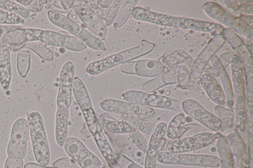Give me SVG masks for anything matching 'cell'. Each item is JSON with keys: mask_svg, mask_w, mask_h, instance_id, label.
<instances>
[{"mask_svg": "<svg viewBox=\"0 0 253 168\" xmlns=\"http://www.w3.org/2000/svg\"><path fill=\"white\" fill-rule=\"evenodd\" d=\"M33 150L35 159L41 165L47 166L50 160L49 145L42 118L38 111L27 114Z\"/></svg>", "mask_w": 253, "mask_h": 168, "instance_id": "6da1fadb", "label": "cell"}, {"mask_svg": "<svg viewBox=\"0 0 253 168\" xmlns=\"http://www.w3.org/2000/svg\"><path fill=\"white\" fill-rule=\"evenodd\" d=\"M75 72V65L71 61L65 63L61 68L56 99L57 121L69 122Z\"/></svg>", "mask_w": 253, "mask_h": 168, "instance_id": "7a4b0ae2", "label": "cell"}, {"mask_svg": "<svg viewBox=\"0 0 253 168\" xmlns=\"http://www.w3.org/2000/svg\"><path fill=\"white\" fill-rule=\"evenodd\" d=\"M202 8L210 17L228 27L235 33L252 40L253 27L240 17L233 15L215 2H207Z\"/></svg>", "mask_w": 253, "mask_h": 168, "instance_id": "3957f363", "label": "cell"}, {"mask_svg": "<svg viewBox=\"0 0 253 168\" xmlns=\"http://www.w3.org/2000/svg\"><path fill=\"white\" fill-rule=\"evenodd\" d=\"M157 160L164 164L208 168H218L221 164L219 158L214 155L177 153L167 151H159Z\"/></svg>", "mask_w": 253, "mask_h": 168, "instance_id": "277c9868", "label": "cell"}, {"mask_svg": "<svg viewBox=\"0 0 253 168\" xmlns=\"http://www.w3.org/2000/svg\"><path fill=\"white\" fill-rule=\"evenodd\" d=\"M221 135L216 133L202 132L191 136L177 138L169 141L167 151L184 153L205 148L214 142Z\"/></svg>", "mask_w": 253, "mask_h": 168, "instance_id": "5b68a950", "label": "cell"}, {"mask_svg": "<svg viewBox=\"0 0 253 168\" xmlns=\"http://www.w3.org/2000/svg\"><path fill=\"white\" fill-rule=\"evenodd\" d=\"M66 154L81 168H100L103 164L78 138L67 137L64 144Z\"/></svg>", "mask_w": 253, "mask_h": 168, "instance_id": "8992f818", "label": "cell"}, {"mask_svg": "<svg viewBox=\"0 0 253 168\" xmlns=\"http://www.w3.org/2000/svg\"><path fill=\"white\" fill-rule=\"evenodd\" d=\"M30 135L28 122L24 118H19L14 123L7 147L8 157L23 159L27 152V141Z\"/></svg>", "mask_w": 253, "mask_h": 168, "instance_id": "52a82bcc", "label": "cell"}, {"mask_svg": "<svg viewBox=\"0 0 253 168\" xmlns=\"http://www.w3.org/2000/svg\"><path fill=\"white\" fill-rule=\"evenodd\" d=\"M72 9L86 29L102 40L106 38L107 26L103 20L94 12L86 0H73Z\"/></svg>", "mask_w": 253, "mask_h": 168, "instance_id": "ba28073f", "label": "cell"}, {"mask_svg": "<svg viewBox=\"0 0 253 168\" xmlns=\"http://www.w3.org/2000/svg\"><path fill=\"white\" fill-rule=\"evenodd\" d=\"M225 43V40L221 34L214 35L208 41L207 45L193 62L190 75L194 82L199 83L200 78L204 74L208 62Z\"/></svg>", "mask_w": 253, "mask_h": 168, "instance_id": "9c48e42d", "label": "cell"}, {"mask_svg": "<svg viewBox=\"0 0 253 168\" xmlns=\"http://www.w3.org/2000/svg\"><path fill=\"white\" fill-rule=\"evenodd\" d=\"M73 93L83 113L87 127L89 128L99 122L86 87L83 80L78 77H74Z\"/></svg>", "mask_w": 253, "mask_h": 168, "instance_id": "30bf717a", "label": "cell"}, {"mask_svg": "<svg viewBox=\"0 0 253 168\" xmlns=\"http://www.w3.org/2000/svg\"><path fill=\"white\" fill-rule=\"evenodd\" d=\"M182 108L186 114L207 128L215 132L220 130L221 122L219 118L195 100H185L182 103Z\"/></svg>", "mask_w": 253, "mask_h": 168, "instance_id": "8fae6325", "label": "cell"}, {"mask_svg": "<svg viewBox=\"0 0 253 168\" xmlns=\"http://www.w3.org/2000/svg\"><path fill=\"white\" fill-rule=\"evenodd\" d=\"M122 98L132 103L150 107L169 108L171 105L169 98L136 90L124 92L122 95Z\"/></svg>", "mask_w": 253, "mask_h": 168, "instance_id": "7c38bea8", "label": "cell"}, {"mask_svg": "<svg viewBox=\"0 0 253 168\" xmlns=\"http://www.w3.org/2000/svg\"><path fill=\"white\" fill-rule=\"evenodd\" d=\"M25 32L27 43L41 41L50 46L65 48L68 35L51 30L34 28H25Z\"/></svg>", "mask_w": 253, "mask_h": 168, "instance_id": "4fadbf2b", "label": "cell"}, {"mask_svg": "<svg viewBox=\"0 0 253 168\" xmlns=\"http://www.w3.org/2000/svg\"><path fill=\"white\" fill-rule=\"evenodd\" d=\"M225 41L231 46L242 61L245 72L252 73L253 60L252 54L241 38L228 28H224L220 34Z\"/></svg>", "mask_w": 253, "mask_h": 168, "instance_id": "5bb4252c", "label": "cell"}, {"mask_svg": "<svg viewBox=\"0 0 253 168\" xmlns=\"http://www.w3.org/2000/svg\"><path fill=\"white\" fill-rule=\"evenodd\" d=\"M131 15L133 18L138 21L177 28L180 18V17L155 12L141 6H135Z\"/></svg>", "mask_w": 253, "mask_h": 168, "instance_id": "9a60e30c", "label": "cell"}, {"mask_svg": "<svg viewBox=\"0 0 253 168\" xmlns=\"http://www.w3.org/2000/svg\"><path fill=\"white\" fill-rule=\"evenodd\" d=\"M110 168H122L99 122L87 128Z\"/></svg>", "mask_w": 253, "mask_h": 168, "instance_id": "2e32d148", "label": "cell"}, {"mask_svg": "<svg viewBox=\"0 0 253 168\" xmlns=\"http://www.w3.org/2000/svg\"><path fill=\"white\" fill-rule=\"evenodd\" d=\"M167 124L164 122L159 123L151 135L144 159V168H155L157 155L161 145L166 135Z\"/></svg>", "mask_w": 253, "mask_h": 168, "instance_id": "e0dca14e", "label": "cell"}, {"mask_svg": "<svg viewBox=\"0 0 253 168\" xmlns=\"http://www.w3.org/2000/svg\"><path fill=\"white\" fill-rule=\"evenodd\" d=\"M104 111L123 115L138 116L141 113V105L115 99H105L100 103Z\"/></svg>", "mask_w": 253, "mask_h": 168, "instance_id": "ac0fdd59", "label": "cell"}, {"mask_svg": "<svg viewBox=\"0 0 253 168\" xmlns=\"http://www.w3.org/2000/svg\"><path fill=\"white\" fill-rule=\"evenodd\" d=\"M158 61L166 69H172L183 66L191 70L194 60L183 50L178 49L164 53Z\"/></svg>", "mask_w": 253, "mask_h": 168, "instance_id": "d6986e66", "label": "cell"}, {"mask_svg": "<svg viewBox=\"0 0 253 168\" xmlns=\"http://www.w3.org/2000/svg\"><path fill=\"white\" fill-rule=\"evenodd\" d=\"M199 83L209 97L215 104L220 106L226 104V98L223 89L213 76L209 73H204L200 78Z\"/></svg>", "mask_w": 253, "mask_h": 168, "instance_id": "ffe728a7", "label": "cell"}, {"mask_svg": "<svg viewBox=\"0 0 253 168\" xmlns=\"http://www.w3.org/2000/svg\"><path fill=\"white\" fill-rule=\"evenodd\" d=\"M210 61L216 76L219 77L222 83L226 98V104L229 108L232 109L234 101L233 90L230 78L217 56L214 55L211 58Z\"/></svg>", "mask_w": 253, "mask_h": 168, "instance_id": "44dd1931", "label": "cell"}, {"mask_svg": "<svg viewBox=\"0 0 253 168\" xmlns=\"http://www.w3.org/2000/svg\"><path fill=\"white\" fill-rule=\"evenodd\" d=\"M178 28L210 33L214 35L220 34L224 28L221 25L191 18L180 17Z\"/></svg>", "mask_w": 253, "mask_h": 168, "instance_id": "7402d4cb", "label": "cell"}, {"mask_svg": "<svg viewBox=\"0 0 253 168\" xmlns=\"http://www.w3.org/2000/svg\"><path fill=\"white\" fill-rule=\"evenodd\" d=\"M11 77L10 48L0 39V83L4 90L9 88Z\"/></svg>", "mask_w": 253, "mask_h": 168, "instance_id": "603a6c76", "label": "cell"}, {"mask_svg": "<svg viewBox=\"0 0 253 168\" xmlns=\"http://www.w3.org/2000/svg\"><path fill=\"white\" fill-rule=\"evenodd\" d=\"M47 15L48 20L52 24L65 30L76 37L81 33L83 28L85 27L70 19L61 12L55 9L48 10Z\"/></svg>", "mask_w": 253, "mask_h": 168, "instance_id": "cb8c5ba5", "label": "cell"}, {"mask_svg": "<svg viewBox=\"0 0 253 168\" xmlns=\"http://www.w3.org/2000/svg\"><path fill=\"white\" fill-rule=\"evenodd\" d=\"M123 62L122 55L120 53H115L90 62L86 67L85 70L90 75H97L121 65Z\"/></svg>", "mask_w": 253, "mask_h": 168, "instance_id": "d4e9b609", "label": "cell"}, {"mask_svg": "<svg viewBox=\"0 0 253 168\" xmlns=\"http://www.w3.org/2000/svg\"><path fill=\"white\" fill-rule=\"evenodd\" d=\"M165 67L158 61L144 59L135 61V74L145 77H155L162 75Z\"/></svg>", "mask_w": 253, "mask_h": 168, "instance_id": "484cf974", "label": "cell"}, {"mask_svg": "<svg viewBox=\"0 0 253 168\" xmlns=\"http://www.w3.org/2000/svg\"><path fill=\"white\" fill-rule=\"evenodd\" d=\"M233 89L236 95L245 94V81L242 61L237 54L230 61Z\"/></svg>", "mask_w": 253, "mask_h": 168, "instance_id": "4316f807", "label": "cell"}, {"mask_svg": "<svg viewBox=\"0 0 253 168\" xmlns=\"http://www.w3.org/2000/svg\"><path fill=\"white\" fill-rule=\"evenodd\" d=\"M216 145L221 161L220 168H234L233 154L225 136L221 135L217 139Z\"/></svg>", "mask_w": 253, "mask_h": 168, "instance_id": "83f0119b", "label": "cell"}, {"mask_svg": "<svg viewBox=\"0 0 253 168\" xmlns=\"http://www.w3.org/2000/svg\"><path fill=\"white\" fill-rule=\"evenodd\" d=\"M154 47V43L143 39L138 45L119 53L122 55L124 62L131 61L136 58L149 53Z\"/></svg>", "mask_w": 253, "mask_h": 168, "instance_id": "f1b7e54d", "label": "cell"}, {"mask_svg": "<svg viewBox=\"0 0 253 168\" xmlns=\"http://www.w3.org/2000/svg\"><path fill=\"white\" fill-rule=\"evenodd\" d=\"M138 1V0H121L119 9L113 23L114 28H120L126 23Z\"/></svg>", "mask_w": 253, "mask_h": 168, "instance_id": "f546056e", "label": "cell"}, {"mask_svg": "<svg viewBox=\"0 0 253 168\" xmlns=\"http://www.w3.org/2000/svg\"><path fill=\"white\" fill-rule=\"evenodd\" d=\"M235 124L238 129L243 132L246 127L247 114L244 95H236L235 103Z\"/></svg>", "mask_w": 253, "mask_h": 168, "instance_id": "4dcf8cb0", "label": "cell"}, {"mask_svg": "<svg viewBox=\"0 0 253 168\" xmlns=\"http://www.w3.org/2000/svg\"><path fill=\"white\" fill-rule=\"evenodd\" d=\"M122 120L126 122L140 132L148 135H151L156 127L155 124L142 120L135 115H124Z\"/></svg>", "mask_w": 253, "mask_h": 168, "instance_id": "1f68e13d", "label": "cell"}, {"mask_svg": "<svg viewBox=\"0 0 253 168\" xmlns=\"http://www.w3.org/2000/svg\"><path fill=\"white\" fill-rule=\"evenodd\" d=\"M83 41L86 46L96 51H105L106 45L103 41L84 27L77 37Z\"/></svg>", "mask_w": 253, "mask_h": 168, "instance_id": "d6a6232c", "label": "cell"}, {"mask_svg": "<svg viewBox=\"0 0 253 168\" xmlns=\"http://www.w3.org/2000/svg\"><path fill=\"white\" fill-rule=\"evenodd\" d=\"M185 121L183 113L176 114L167 126L166 133L167 136L172 139L178 138L184 130Z\"/></svg>", "mask_w": 253, "mask_h": 168, "instance_id": "836d02e7", "label": "cell"}, {"mask_svg": "<svg viewBox=\"0 0 253 168\" xmlns=\"http://www.w3.org/2000/svg\"><path fill=\"white\" fill-rule=\"evenodd\" d=\"M176 77L179 86L183 89L197 90L199 88L200 83L192 80L190 75V70L185 67H177Z\"/></svg>", "mask_w": 253, "mask_h": 168, "instance_id": "e575fe53", "label": "cell"}, {"mask_svg": "<svg viewBox=\"0 0 253 168\" xmlns=\"http://www.w3.org/2000/svg\"><path fill=\"white\" fill-rule=\"evenodd\" d=\"M225 137L232 154L237 157H242L246 152V145L240 134L233 131L227 134Z\"/></svg>", "mask_w": 253, "mask_h": 168, "instance_id": "d590c367", "label": "cell"}, {"mask_svg": "<svg viewBox=\"0 0 253 168\" xmlns=\"http://www.w3.org/2000/svg\"><path fill=\"white\" fill-rule=\"evenodd\" d=\"M104 128L106 132L114 134H128L134 129L122 120H107Z\"/></svg>", "mask_w": 253, "mask_h": 168, "instance_id": "8d00e7d4", "label": "cell"}, {"mask_svg": "<svg viewBox=\"0 0 253 168\" xmlns=\"http://www.w3.org/2000/svg\"><path fill=\"white\" fill-rule=\"evenodd\" d=\"M31 51L29 49H20L17 53V68L22 77L27 75L30 67Z\"/></svg>", "mask_w": 253, "mask_h": 168, "instance_id": "74e56055", "label": "cell"}, {"mask_svg": "<svg viewBox=\"0 0 253 168\" xmlns=\"http://www.w3.org/2000/svg\"><path fill=\"white\" fill-rule=\"evenodd\" d=\"M216 116L221 122V132H224L231 127L233 125L234 112L230 109L226 108L220 105L214 108Z\"/></svg>", "mask_w": 253, "mask_h": 168, "instance_id": "f35d334b", "label": "cell"}, {"mask_svg": "<svg viewBox=\"0 0 253 168\" xmlns=\"http://www.w3.org/2000/svg\"><path fill=\"white\" fill-rule=\"evenodd\" d=\"M22 48L33 51L41 58L45 61H50L53 59L52 51L40 42L33 41L28 42L22 46L20 49Z\"/></svg>", "mask_w": 253, "mask_h": 168, "instance_id": "ab89813d", "label": "cell"}, {"mask_svg": "<svg viewBox=\"0 0 253 168\" xmlns=\"http://www.w3.org/2000/svg\"><path fill=\"white\" fill-rule=\"evenodd\" d=\"M223 4L241 15L253 14V0H220Z\"/></svg>", "mask_w": 253, "mask_h": 168, "instance_id": "60d3db41", "label": "cell"}, {"mask_svg": "<svg viewBox=\"0 0 253 168\" xmlns=\"http://www.w3.org/2000/svg\"><path fill=\"white\" fill-rule=\"evenodd\" d=\"M0 8L16 14L24 19L30 15V11L26 7L12 0H0Z\"/></svg>", "mask_w": 253, "mask_h": 168, "instance_id": "b9f144b4", "label": "cell"}, {"mask_svg": "<svg viewBox=\"0 0 253 168\" xmlns=\"http://www.w3.org/2000/svg\"><path fill=\"white\" fill-rule=\"evenodd\" d=\"M128 134L135 147L141 152L146 153L148 143L141 132L134 128Z\"/></svg>", "mask_w": 253, "mask_h": 168, "instance_id": "7bdbcfd3", "label": "cell"}, {"mask_svg": "<svg viewBox=\"0 0 253 168\" xmlns=\"http://www.w3.org/2000/svg\"><path fill=\"white\" fill-rule=\"evenodd\" d=\"M24 19L13 13L0 8V25H19L24 23Z\"/></svg>", "mask_w": 253, "mask_h": 168, "instance_id": "ee69618b", "label": "cell"}, {"mask_svg": "<svg viewBox=\"0 0 253 168\" xmlns=\"http://www.w3.org/2000/svg\"><path fill=\"white\" fill-rule=\"evenodd\" d=\"M121 0H113L110 6L105 11L103 20L106 26H109L113 24L115 18L119 9Z\"/></svg>", "mask_w": 253, "mask_h": 168, "instance_id": "f6af8a7d", "label": "cell"}, {"mask_svg": "<svg viewBox=\"0 0 253 168\" xmlns=\"http://www.w3.org/2000/svg\"><path fill=\"white\" fill-rule=\"evenodd\" d=\"M53 166L57 168H81L72 159L67 157L57 159Z\"/></svg>", "mask_w": 253, "mask_h": 168, "instance_id": "bcb514c9", "label": "cell"}, {"mask_svg": "<svg viewBox=\"0 0 253 168\" xmlns=\"http://www.w3.org/2000/svg\"><path fill=\"white\" fill-rule=\"evenodd\" d=\"M117 158L122 168H144L124 154L120 155Z\"/></svg>", "mask_w": 253, "mask_h": 168, "instance_id": "7dc6e473", "label": "cell"}, {"mask_svg": "<svg viewBox=\"0 0 253 168\" xmlns=\"http://www.w3.org/2000/svg\"><path fill=\"white\" fill-rule=\"evenodd\" d=\"M53 6L57 8L58 11L66 12L68 11L73 7V0H55L53 1Z\"/></svg>", "mask_w": 253, "mask_h": 168, "instance_id": "c3c4849f", "label": "cell"}, {"mask_svg": "<svg viewBox=\"0 0 253 168\" xmlns=\"http://www.w3.org/2000/svg\"><path fill=\"white\" fill-rule=\"evenodd\" d=\"M23 159H19L8 157L5 161L4 168H23Z\"/></svg>", "mask_w": 253, "mask_h": 168, "instance_id": "681fc988", "label": "cell"}, {"mask_svg": "<svg viewBox=\"0 0 253 168\" xmlns=\"http://www.w3.org/2000/svg\"><path fill=\"white\" fill-rule=\"evenodd\" d=\"M135 61L124 62L121 64V70L125 73L135 74Z\"/></svg>", "mask_w": 253, "mask_h": 168, "instance_id": "f907efd6", "label": "cell"}, {"mask_svg": "<svg viewBox=\"0 0 253 168\" xmlns=\"http://www.w3.org/2000/svg\"><path fill=\"white\" fill-rule=\"evenodd\" d=\"M26 7L30 12L36 13L42 10L44 4L41 0H32L31 3Z\"/></svg>", "mask_w": 253, "mask_h": 168, "instance_id": "816d5d0a", "label": "cell"}, {"mask_svg": "<svg viewBox=\"0 0 253 168\" xmlns=\"http://www.w3.org/2000/svg\"><path fill=\"white\" fill-rule=\"evenodd\" d=\"M234 54H236V53L234 51H231L223 53L220 56L219 60L224 67H226L230 63L231 58Z\"/></svg>", "mask_w": 253, "mask_h": 168, "instance_id": "f5cc1de1", "label": "cell"}, {"mask_svg": "<svg viewBox=\"0 0 253 168\" xmlns=\"http://www.w3.org/2000/svg\"><path fill=\"white\" fill-rule=\"evenodd\" d=\"M67 16L77 23L84 26L73 9L70 10Z\"/></svg>", "mask_w": 253, "mask_h": 168, "instance_id": "db71d44e", "label": "cell"}, {"mask_svg": "<svg viewBox=\"0 0 253 168\" xmlns=\"http://www.w3.org/2000/svg\"><path fill=\"white\" fill-rule=\"evenodd\" d=\"M24 168H57L55 167L44 166L39 164L34 163H29L25 164Z\"/></svg>", "mask_w": 253, "mask_h": 168, "instance_id": "11a10c76", "label": "cell"}, {"mask_svg": "<svg viewBox=\"0 0 253 168\" xmlns=\"http://www.w3.org/2000/svg\"><path fill=\"white\" fill-rule=\"evenodd\" d=\"M113 0H98V6L102 9H107L112 3Z\"/></svg>", "mask_w": 253, "mask_h": 168, "instance_id": "9f6ffc18", "label": "cell"}, {"mask_svg": "<svg viewBox=\"0 0 253 168\" xmlns=\"http://www.w3.org/2000/svg\"><path fill=\"white\" fill-rule=\"evenodd\" d=\"M90 8L93 10L98 6V0H86Z\"/></svg>", "mask_w": 253, "mask_h": 168, "instance_id": "6f0895ef", "label": "cell"}, {"mask_svg": "<svg viewBox=\"0 0 253 168\" xmlns=\"http://www.w3.org/2000/svg\"><path fill=\"white\" fill-rule=\"evenodd\" d=\"M8 30L6 26L0 25V39L2 38L4 34Z\"/></svg>", "mask_w": 253, "mask_h": 168, "instance_id": "680465c9", "label": "cell"}, {"mask_svg": "<svg viewBox=\"0 0 253 168\" xmlns=\"http://www.w3.org/2000/svg\"><path fill=\"white\" fill-rule=\"evenodd\" d=\"M41 1H42V2L43 4L48 3H49V2L53 1V0H42Z\"/></svg>", "mask_w": 253, "mask_h": 168, "instance_id": "91938a15", "label": "cell"}, {"mask_svg": "<svg viewBox=\"0 0 253 168\" xmlns=\"http://www.w3.org/2000/svg\"><path fill=\"white\" fill-rule=\"evenodd\" d=\"M100 168H107L103 165Z\"/></svg>", "mask_w": 253, "mask_h": 168, "instance_id": "94428289", "label": "cell"}, {"mask_svg": "<svg viewBox=\"0 0 253 168\" xmlns=\"http://www.w3.org/2000/svg\"></svg>", "mask_w": 253, "mask_h": 168, "instance_id": "6125c7cd", "label": "cell"}]
</instances>
